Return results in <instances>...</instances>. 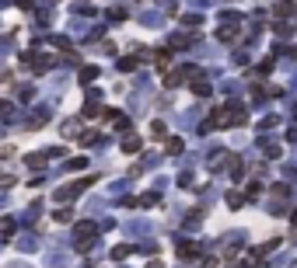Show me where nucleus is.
Listing matches in <instances>:
<instances>
[{
    "label": "nucleus",
    "mask_w": 297,
    "mask_h": 268,
    "mask_svg": "<svg viewBox=\"0 0 297 268\" xmlns=\"http://www.w3.org/2000/svg\"><path fill=\"white\" fill-rule=\"evenodd\" d=\"M168 153H182V139H168Z\"/></svg>",
    "instance_id": "obj_7"
},
{
    "label": "nucleus",
    "mask_w": 297,
    "mask_h": 268,
    "mask_svg": "<svg viewBox=\"0 0 297 268\" xmlns=\"http://www.w3.org/2000/svg\"><path fill=\"white\" fill-rule=\"evenodd\" d=\"M119 70H126V73H130V70H137V60H123V63H119Z\"/></svg>",
    "instance_id": "obj_9"
},
{
    "label": "nucleus",
    "mask_w": 297,
    "mask_h": 268,
    "mask_svg": "<svg viewBox=\"0 0 297 268\" xmlns=\"http://www.w3.org/2000/svg\"><path fill=\"white\" fill-rule=\"evenodd\" d=\"M0 233H14V223L11 219H0Z\"/></svg>",
    "instance_id": "obj_8"
},
{
    "label": "nucleus",
    "mask_w": 297,
    "mask_h": 268,
    "mask_svg": "<svg viewBox=\"0 0 297 268\" xmlns=\"http://www.w3.org/2000/svg\"><path fill=\"white\" fill-rule=\"evenodd\" d=\"M123 150H126V153L140 150V139H137V136H126V139H123Z\"/></svg>",
    "instance_id": "obj_2"
},
{
    "label": "nucleus",
    "mask_w": 297,
    "mask_h": 268,
    "mask_svg": "<svg viewBox=\"0 0 297 268\" xmlns=\"http://www.w3.org/2000/svg\"><path fill=\"white\" fill-rule=\"evenodd\" d=\"M147 268H161V261H150V265Z\"/></svg>",
    "instance_id": "obj_10"
},
{
    "label": "nucleus",
    "mask_w": 297,
    "mask_h": 268,
    "mask_svg": "<svg viewBox=\"0 0 297 268\" xmlns=\"http://www.w3.org/2000/svg\"><path fill=\"white\" fill-rule=\"evenodd\" d=\"M94 77H98V70H94V67L80 70V84H91V80H94Z\"/></svg>",
    "instance_id": "obj_3"
},
{
    "label": "nucleus",
    "mask_w": 297,
    "mask_h": 268,
    "mask_svg": "<svg viewBox=\"0 0 297 268\" xmlns=\"http://www.w3.org/2000/svg\"><path fill=\"white\" fill-rule=\"evenodd\" d=\"M130 251H133V247H126V244H123V247H116V251H112V258H116V261H123V258H130Z\"/></svg>",
    "instance_id": "obj_5"
},
{
    "label": "nucleus",
    "mask_w": 297,
    "mask_h": 268,
    "mask_svg": "<svg viewBox=\"0 0 297 268\" xmlns=\"http://www.w3.org/2000/svg\"><path fill=\"white\" fill-rule=\"evenodd\" d=\"M70 219H74L70 209H56V223H70Z\"/></svg>",
    "instance_id": "obj_4"
},
{
    "label": "nucleus",
    "mask_w": 297,
    "mask_h": 268,
    "mask_svg": "<svg viewBox=\"0 0 297 268\" xmlns=\"http://www.w3.org/2000/svg\"><path fill=\"white\" fill-rule=\"evenodd\" d=\"M28 167H35V171H42V167H46V157H28Z\"/></svg>",
    "instance_id": "obj_6"
},
{
    "label": "nucleus",
    "mask_w": 297,
    "mask_h": 268,
    "mask_svg": "<svg viewBox=\"0 0 297 268\" xmlns=\"http://www.w3.org/2000/svg\"><path fill=\"white\" fill-rule=\"evenodd\" d=\"M196 254H200V244H196V240L178 244V258H185V261H189V258H196Z\"/></svg>",
    "instance_id": "obj_1"
}]
</instances>
